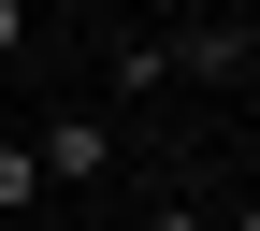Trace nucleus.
I'll return each mask as SVG.
<instances>
[{"label":"nucleus","mask_w":260,"mask_h":231,"mask_svg":"<svg viewBox=\"0 0 260 231\" xmlns=\"http://www.w3.org/2000/svg\"><path fill=\"white\" fill-rule=\"evenodd\" d=\"M29 159H44V203H58V188H102V174H116V116H87V102L44 116V130H29Z\"/></svg>","instance_id":"obj_1"},{"label":"nucleus","mask_w":260,"mask_h":231,"mask_svg":"<svg viewBox=\"0 0 260 231\" xmlns=\"http://www.w3.org/2000/svg\"><path fill=\"white\" fill-rule=\"evenodd\" d=\"M174 73H188V87H232V102H246V73H260V29H246V15H203V29H174Z\"/></svg>","instance_id":"obj_2"},{"label":"nucleus","mask_w":260,"mask_h":231,"mask_svg":"<svg viewBox=\"0 0 260 231\" xmlns=\"http://www.w3.org/2000/svg\"><path fill=\"white\" fill-rule=\"evenodd\" d=\"M116 102H159V87H174V29H116Z\"/></svg>","instance_id":"obj_3"},{"label":"nucleus","mask_w":260,"mask_h":231,"mask_svg":"<svg viewBox=\"0 0 260 231\" xmlns=\"http://www.w3.org/2000/svg\"><path fill=\"white\" fill-rule=\"evenodd\" d=\"M44 217V159H29V130H0V231Z\"/></svg>","instance_id":"obj_4"},{"label":"nucleus","mask_w":260,"mask_h":231,"mask_svg":"<svg viewBox=\"0 0 260 231\" xmlns=\"http://www.w3.org/2000/svg\"><path fill=\"white\" fill-rule=\"evenodd\" d=\"M15 58H29V0H0V73H15Z\"/></svg>","instance_id":"obj_5"},{"label":"nucleus","mask_w":260,"mask_h":231,"mask_svg":"<svg viewBox=\"0 0 260 231\" xmlns=\"http://www.w3.org/2000/svg\"><path fill=\"white\" fill-rule=\"evenodd\" d=\"M130 231H203V203H145V217H130Z\"/></svg>","instance_id":"obj_6"}]
</instances>
